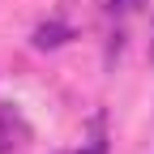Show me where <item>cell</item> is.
Instances as JSON below:
<instances>
[{
    "label": "cell",
    "instance_id": "cell-1",
    "mask_svg": "<svg viewBox=\"0 0 154 154\" xmlns=\"http://www.w3.org/2000/svg\"><path fill=\"white\" fill-rule=\"evenodd\" d=\"M69 38H73V30L64 22H47V26L34 30V47H60V43H69Z\"/></svg>",
    "mask_w": 154,
    "mask_h": 154
},
{
    "label": "cell",
    "instance_id": "cell-2",
    "mask_svg": "<svg viewBox=\"0 0 154 154\" xmlns=\"http://www.w3.org/2000/svg\"><path fill=\"white\" fill-rule=\"evenodd\" d=\"M13 133H17L13 111H5V107H0V150H9V146H13Z\"/></svg>",
    "mask_w": 154,
    "mask_h": 154
},
{
    "label": "cell",
    "instance_id": "cell-3",
    "mask_svg": "<svg viewBox=\"0 0 154 154\" xmlns=\"http://www.w3.org/2000/svg\"><path fill=\"white\" fill-rule=\"evenodd\" d=\"M141 0H107V13H133Z\"/></svg>",
    "mask_w": 154,
    "mask_h": 154
}]
</instances>
